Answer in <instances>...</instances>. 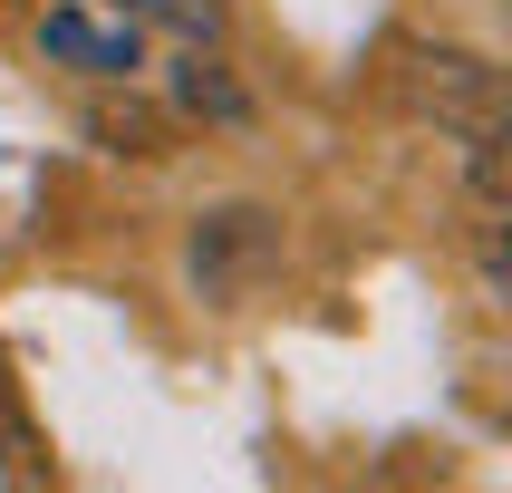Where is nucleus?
<instances>
[{"instance_id":"2","label":"nucleus","mask_w":512,"mask_h":493,"mask_svg":"<svg viewBox=\"0 0 512 493\" xmlns=\"http://www.w3.org/2000/svg\"><path fill=\"white\" fill-rule=\"evenodd\" d=\"M107 10H126V20L155 39H184V49H203V39H223V0H107Z\"/></svg>"},{"instance_id":"1","label":"nucleus","mask_w":512,"mask_h":493,"mask_svg":"<svg viewBox=\"0 0 512 493\" xmlns=\"http://www.w3.org/2000/svg\"><path fill=\"white\" fill-rule=\"evenodd\" d=\"M39 58L49 68H78V78H136L145 68V29L107 0H58L39 10Z\"/></svg>"}]
</instances>
